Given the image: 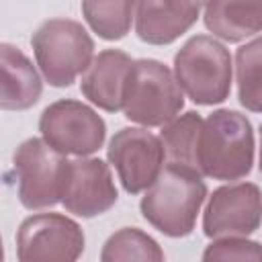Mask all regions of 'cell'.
I'll list each match as a JSON object with an SVG mask.
<instances>
[{
  "mask_svg": "<svg viewBox=\"0 0 262 262\" xmlns=\"http://www.w3.org/2000/svg\"><path fill=\"white\" fill-rule=\"evenodd\" d=\"M254 166V129L246 115L221 108L203 119L194 170L213 180H239Z\"/></svg>",
  "mask_w": 262,
  "mask_h": 262,
  "instance_id": "cell-1",
  "label": "cell"
},
{
  "mask_svg": "<svg viewBox=\"0 0 262 262\" xmlns=\"http://www.w3.org/2000/svg\"><path fill=\"white\" fill-rule=\"evenodd\" d=\"M205 196L207 184L203 176L192 168L170 162L145 190L139 209L164 235L184 237L192 233Z\"/></svg>",
  "mask_w": 262,
  "mask_h": 262,
  "instance_id": "cell-2",
  "label": "cell"
},
{
  "mask_svg": "<svg viewBox=\"0 0 262 262\" xmlns=\"http://www.w3.org/2000/svg\"><path fill=\"white\" fill-rule=\"evenodd\" d=\"M174 80L194 104H219L231 90V55L217 39L196 35L174 55Z\"/></svg>",
  "mask_w": 262,
  "mask_h": 262,
  "instance_id": "cell-3",
  "label": "cell"
},
{
  "mask_svg": "<svg viewBox=\"0 0 262 262\" xmlns=\"http://www.w3.org/2000/svg\"><path fill=\"white\" fill-rule=\"evenodd\" d=\"M37 66L43 78L55 86H70L92 61L94 41L88 31L72 18H49L31 37Z\"/></svg>",
  "mask_w": 262,
  "mask_h": 262,
  "instance_id": "cell-4",
  "label": "cell"
},
{
  "mask_svg": "<svg viewBox=\"0 0 262 262\" xmlns=\"http://www.w3.org/2000/svg\"><path fill=\"white\" fill-rule=\"evenodd\" d=\"M182 104V90L168 66L156 59L133 61L121 106L129 121L143 127H164L176 119Z\"/></svg>",
  "mask_w": 262,
  "mask_h": 262,
  "instance_id": "cell-5",
  "label": "cell"
},
{
  "mask_svg": "<svg viewBox=\"0 0 262 262\" xmlns=\"http://www.w3.org/2000/svg\"><path fill=\"white\" fill-rule=\"evenodd\" d=\"M68 160L43 139L23 141L12 156V170L18 180V201L27 209H47L61 201Z\"/></svg>",
  "mask_w": 262,
  "mask_h": 262,
  "instance_id": "cell-6",
  "label": "cell"
},
{
  "mask_svg": "<svg viewBox=\"0 0 262 262\" xmlns=\"http://www.w3.org/2000/svg\"><path fill=\"white\" fill-rule=\"evenodd\" d=\"M39 131L43 141L66 156H90L98 151L106 137V125L102 117L80 100H57L49 104L39 119Z\"/></svg>",
  "mask_w": 262,
  "mask_h": 262,
  "instance_id": "cell-7",
  "label": "cell"
},
{
  "mask_svg": "<svg viewBox=\"0 0 262 262\" xmlns=\"http://www.w3.org/2000/svg\"><path fill=\"white\" fill-rule=\"evenodd\" d=\"M82 252V227L61 213L31 215L16 231L18 262H76Z\"/></svg>",
  "mask_w": 262,
  "mask_h": 262,
  "instance_id": "cell-8",
  "label": "cell"
},
{
  "mask_svg": "<svg viewBox=\"0 0 262 262\" xmlns=\"http://www.w3.org/2000/svg\"><path fill=\"white\" fill-rule=\"evenodd\" d=\"M106 156L129 194L147 190L162 172L166 158L160 137L137 127L119 129L108 143Z\"/></svg>",
  "mask_w": 262,
  "mask_h": 262,
  "instance_id": "cell-9",
  "label": "cell"
},
{
  "mask_svg": "<svg viewBox=\"0 0 262 262\" xmlns=\"http://www.w3.org/2000/svg\"><path fill=\"white\" fill-rule=\"evenodd\" d=\"M260 225V188L254 182L225 184L209 196L203 229L207 237H246Z\"/></svg>",
  "mask_w": 262,
  "mask_h": 262,
  "instance_id": "cell-10",
  "label": "cell"
},
{
  "mask_svg": "<svg viewBox=\"0 0 262 262\" xmlns=\"http://www.w3.org/2000/svg\"><path fill=\"white\" fill-rule=\"evenodd\" d=\"M61 203L78 217H96L108 211L117 203V186L108 164L98 158L68 162Z\"/></svg>",
  "mask_w": 262,
  "mask_h": 262,
  "instance_id": "cell-11",
  "label": "cell"
},
{
  "mask_svg": "<svg viewBox=\"0 0 262 262\" xmlns=\"http://www.w3.org/2000/svg\"><path fill=\"white\" fill-rule=\"evenodd\" d=\"M133 59L119 49L100 51L86 68L80 90L82 94L102 111L117 113L123 106V92L127 84Z\"/></svg>",
  "mask_w": 262,
  "mask_h": 262,
  "instance_id": "cell-12",
  "label": "cell"
},
{
  "mask_svg": "<svg viewBox=\"0 0 262 262\" xmlns=\"http://www.w3.org/2000/svg\"><path fill=\"white\" fill-rule=\"evenodd\" d=\"M201 8L199 2H137L135 33L149 45H168L194 25Z\"/></svg>",
  "mask_w": 262,
  "mask_h": 262,
  "instance_id": "cell-13",
  "label": "cell"
},
{
  "mask_svg": "<svg viewBox=\"0 0 262 262\" xmlns=\"http://www.w3.org/2000/svg\"><path fill=\"white\" fill-rule=\"evenodd\" d=\"M43 92L33 61L14 45L0 43V108H31Z\"/></svg>",
  "mask_w": 262,
  "mask_h": 262,
  "instance_id": "cell-14",
  "label": "cell"
},
{
  "mask_svg": "<svg viewBox=\"0 0 262 262\" xmlns=\"http://www.w3.org/2000/svg\"><path fill=\"white\" fill-rule=\"evenodd\" d=\"M205 27L223 41L237 43L262 29V2H209L203 6Z\"/></svg>",
  "mask_w": 262,
  "mask_h": 262,
  "instance_id": "cell-15",
  "label": "cell"
},
{
  "mask_svg": "<svg viewBox=\"0 0 262 262\" xmlns=\"http://www.w3.org/2000/svg\"><path fill=\"white\" fill-rule=\"evenodd\" d=\"M100 262H164V252L145 231L123 227L104 242Z\"/></svg>",
  "mask_w": 262,
  "mask_h": 262,
  "instance_id": "cell-16",
  "label": "cell"
},
{
  "mask_svg": "<svg viewBox=\"0 0 262 262\" xmlns=\"http://www.w3.org/2000/svg\"><path fill=\"white\" fill-rule=\"evenodd\" d=\"M201 123V115L188 111L164 125L160 143L164 147V156H168L172 164H180L194 170V149Z\"/></svg>",
  "mask_w": 262,
  "mask_h": 262,
  "instance_id": "cell-17",
  "label": "cell"
},
{
  "mask_svg": "<svg viewBox=\"0 0 262 262\" xmlns=\"http://www.w3.org/2000/svg\"><path fill=\"white\" fill-rule=\"evenodd\" d=\"M82 12L86 23L94 33H98V37L106 41H119L131 29L135 2H82Z\"/></svg>",
  "mask_w": 262,
  "mask_h": 262,
  "instance_id": "cell-18",
  "label": "cell"
},
{
  "mask_svg": "<svg viewBox=\"0 0 262 262\" xmlns=\"http://www.w3.org/2000/svg\"><path fill=\"white\" fill-rule=\"evenodd\" d=\"M237 66V94L239 102L250 108L252 113H258L262 108V41L256 37L250 43L242 45L235 55Z\"/></svg>",
  "mask_w": 262,
  "mask_h": 262,
  "instance_id": "cell-19",
  "label": "cell"
},
{
  "mask_svg": "<svg viewBox=\"0 0 262 262\" xmlns=\"http://www.w3.org/2000/svg\"><path fill=\"white\" fill-rule=\"evenodd\" d=\"M203 262H262L258 242L246 237H223L207 246Z\"/></svg>",
  "mask_w": 262,
  "mask_h": 262,
  "instance_id": "cell-20",
  "label": "cell"
},
{
  "mask_svg": "<svg viewBox=\"0 0 262 262\" xmlns=\"http://www.w3.org/2000/svg\"><path fill=\"white\" fill-rule=\"evenodd\" d=\"M0 262H4V246H2V237H0Z\"/></svg>",
  "mask_w": 262,
  "mask_h": 262,
  "instance_id": "cell-21",
  "label": "cell"
}]
</instances>
